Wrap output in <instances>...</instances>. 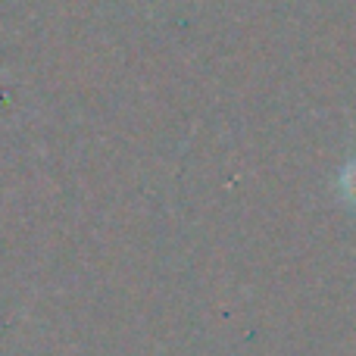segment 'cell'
<instances>
[{
  "mask_svg": "<svg viewBox=\"0 0 356 356\" xmlns=\"http://www.w3.org/2000/svg\"><path fill=\"white\" fill-rule=\"evenodd\" d=\"M344 188H347V197L356 203V163L344 172Z\"/></svg>",
  "mask_w": 356,
  "mask_h": 356,
  "instance_id": "6da1fadb",
  "label": "cell"
}]
</instances>
